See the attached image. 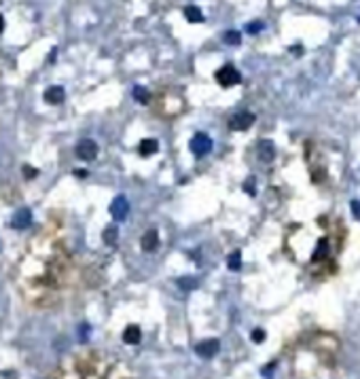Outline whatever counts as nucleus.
Wrapping results in <instances>:
<instances>
[{"label": "nucleus", "instance_id": "412c9836", "mask_svg": "<svg viewBox=\"0 0 360 379\" xmlns=\"http://www.w3.org/2000/svg\"><path fill=\"white\" fill-rule=\"evenodd\" d=\"M250 34H259L261 30H263V21H252V23H248V28H246Z\"/></svg>", "mask_w": 360, "mask_h": 379}, {"label": "nucleus", "instance_id": "f3484780", "mask_svg": "<svg viewBox=\"0 0 360 379\" xmlns=\"http://www.w3.org/2000/svg\"><path fill=\"white\" fill-rule=\"evenodd\" d=\"M223 41L227 45H239V43H242V34H239L237 30H229V32H225Z\"/></svg>", "mask_w": 360, "mask_h": 379}, {"label": "nucleus", "instance_id": "393cba45", "mask_svg": "<svg viewBox=\"0 0 360 379\" xmlns=\"http://www.w3.org/2000/svg\"><path fill=\"white\" fill-rule=\"evenodd\" d=\"M75 174L79 176V178H87V176H89V174H87L85 170H75Z\"/></svg>", "mask_w": 360, "mask_h": 379}, {"label": "nucleus", "instance_id": "39448f33", "mask_svg": "<svg viewBox=\"0 0 360 379\" xmlns=\"http://www.w3.org/2000/svg\"><path fill=\"white\" fill-rule=\"evenodd\" d=\"M219 350H221L219 339H206V341H199L195 346L197 356H201V358H214L216 354H219Z\"/></svg>", "mask_w": 360, "mask_h": 379}, {"label": "nucleus", "instance_id": "9d476101", "mask_svg": "<svg viewBox=\"0 0 360 379\" xmlns=\"http://www.w3.org/2000/svg\"><path fill=\"white\" fill-rule=\"evenodd\" d=\"M257 153H259V159L261 161H273L275 157V146L271 140H261L259 146H257Z\"/></svg>", "mask_w": 360, "mask_h": 379}, {"label": "nucleus", "instance_id": "5701e85b", "mask_svg": "<svg viewBox=\"0 0 360 379\" xmlns=\"http://www.w3.org/2000/svg\"><path fill=\"white\" fill-rule=\"evenodd\" d=\"M252 341H255V343H261V341H265V330H261V328L252 330Z\"/></svg>", "mask_w": 360, "mask_h": 379}, {"label": "nucleus", "instance_id": "dca6fc26", "mask_svg": "<svg viewBox=\"0 0 360 379\" xmlns=\"http://www.w3.org/2000/svg\"><path fill=\"white\" fill-rule=\"evenodd\" d=\"M227 265H229L231 271H239V269H242V252L235 250L233 254H229V258H227Z\"/></svg>", "mask_w": 360, "mask_h": 379}, {"label": "nucleus", "instance_id": "0eeeda50", "mask_svg": "<svg viewBox=\"0 0 360 379\" xmlns=\"http://www.w3.org/2000/svg\"><path fill=\"white\" fill-rule=\"evenodd\" d=\"M11 227L13 229H28L32 227V210L30 208H21L13 214V220H11Z\"/></svg>", "mask_w": 360, "mask_h": 379}, {"label": "nucleus", "instance_id": "f257e3e1", "mask_svg": "<svg viewBox=\"0 0 360 379\" xmlns=\"http://www.w3.org/2000/svg\"><path fill=\"white\" fill-rule=\"evenodd\" d=\"M216 81H219V85H223V87H233L237 83H242V74H239L237 68L227 64V66L216 70Z\"/></svg>", "mask_w": 360, "mask_h": 379}, {"label": "nucleus", "instance_id": "a878e982", "mask_svg": "<svg viewBox=\"0 0 360 379\" xmlns=\"http://www.w3.org/2000/svg\"><path fill=\"white\" fill-rule=\"evenodd\" d=\"M3 30H5V17L0 15V34H3Z\"/></svg>", "mask_w": 360, "mask_h": 379}, {"label": "nucleus", "instance_id": "2eb2a0df", "mask_svg": "<svg viewBox=\"0 0 360 379\" xmlns=\"http://www.w3.org/2000/svg\"><path fill=\"white\" fill-rule=\"evenodd\" d=\"M327 254H329V242H327V240H320V242H318V248L314 250V254H311V260H314V263H318V260H322Z\"/></svg>", "mask_w": 360, "mask_h": 379}, {"label": "nucleus", "instance_id": "f03ea898", "mask_svg": "<svg viewBox=\"0 0 360 379\" xmlns=\"http://www.w3.org/2000/svg\"><path fill=\"white\" fill-rule=\"evenodd\" d=\"M255 119H257V117L252 112L239 110L237 115H233L229 119V127L233 129V132H246V129H250L252 125H255Z\"/></svg>", "mask_w": 360, "mask_h": 379}, {"label": "nucleus", "instance_id": "a211bd4d", "mask_svg": "<svg viewBox=\"0 0 360 379\" xmlns=\"http://www.w3.org/2000/svg\"><path fill=\"white\" fill-rule=\"evenodd\" d=\"M134 98H136L140 104H149V91H147V87L136 85V87H134Z\"/></svg>", "mask_w": 360, "mask_h": 379}, {"label": "nucleus", "instance_id": "ddd939ff", "mask_svg": "<svg viewBox=\"0 0 360 379\" xmlns=\"http://www.w3.org/2000/svg\"><path fill=\"white\" fill-rule=\"evenodd\" d=\"M102 240H104L106 246H115L119 242V227H115V224H108V227H104Z\"/></svg>", "mask_w": 360, "mask_h": 379}, {"label": "nucleus", "instance_id": "6ab92c4d", "mask_svg": "<svg viewBox=\"0 0 360 379\" xmlns=\"http://www.w3.org/2000/svg\"><path fill=\"white\" fill-rule=\"evenodd\" d=\"M197 278H180L178 280V286L183 288V290H193V288H197Z\"/></svg>", "mask_w": 360, "mask_h": 379}, {"label": "nucleus", "instance_id": "20e7f679", "mask_svg": "<svg viewBox=\"0 0 360 379\" xmlns=\"http://www.w3.org/2000/svg\"><path fill=\"white\" fill-rule=\"evenodd\" d=\"M129 214V201L125 195H119L113 199V204H111V216L115 220H125Z\"/></svg>", "mask_w": 360, "mask_h": 379}, {"label": "nucleus", "instance_id": "7ed1b4c3", "mask_svg": "<svg viewBox=\"0 0 360 379\" xmlns=\"http://www.w3.org/2000/svg\"><path fill=\"white\" fill-rule=\"evenodd\" d=\"M189 148H191L193 155L203 157V155H208V153L212 150V140L206 134H195L193 138H191V142H189Z\"/></svg>", "mask_w": 360, "mask_h": 379}, {"label": "nucleus", "instance_id": "aec40b11", "mask_svg": "<svg viewBox=\"0 0 360 379\" xmlns=\"http://www.w3.org/2000/svg\"><path fill=\"white\" fill-rule=\"evenodd\" d=\"M23 176H26L28 180H32V178H36V176H39V170L32 168V165H23Z\"/></svg>", "mask_w": 360, "mask_h": 379}, {"label": "nucleus", "instance_id": "b1692460", "mask_svg": "<svg viewBox=\"0 0 360 379\" xmlns=\"http://www.w3.org/2000/svg\"><path fill=\"white\" fill-rule=\"evenodd\" d=\"M352 214H354V216L360 220V201H358V199H354V201H352Z\"/></svg>", "mask_w": 360, "mask_h": 379}, {"label": "nucleus", "instance_id": "4be33fe9", "mask_svg": "<svg viewBox=\"0 0 360 379\" xmlns=\"http://www.w3.org/2000/svg\"><path fill=\"white\" fill-rule=\"evenodd\" d=\"M244 188H246V193L248 195H257V188H255V178H248L244 182Z\"/></svg>", "mask_w": 360, "mask_h": 379}, {"label": "nucleus", "instance_id": "9b49d317", "mask_svg": "<svg viewBox=\"0 0 360 379\" xmlns=\"http://www.w3.org/2000/svg\"><path fill=\"white\" fill-rule=\"evenodd\" d=\"M157 150H159V142H157V140H153V138L142 140L140 144H138V153H140L142 157H151V155H155Z\"/></svg>", "mask_w": 360, "mask_h": 379}, {"label": "nucleus", "instance_id": "423d86ee", "mask_svg": "<svg viewBox=\"0 0 360 379\" xmlns=\"http://www.w3.org/2000/svg\"><path fill=\"white\" fill-rule=\"evenodd\" d=\"M77 157L83 161H93L98 157V144L93 140H81L77 144Z\"/></svg>", "mask_w": 360, "mask_h": 379}, {"label": "nucleus", "instance_id": "6e6552de", "mask_svg": "<svg viewBox=\"0 0 360 379\" xmlns=\"http://www.w3.org/2000/svg\"><path fill=\"white\" fill-rule=\"evenodd\" d=\"M45 102L47 104H62L64 100H66V91H64V87H59V85H51V87H47L45 89Z\"/></svg>", "mask_w": 360, "mask_h": 379}, {"label": "nucleus", "instance_id": "4468645a", "mask_svg": "<svg viewBox=\"0 0 360 379\" xmlns=\"http://www.w3.org/2000/svg\"><path fill=\"white\" fill-rule=\"evenodd\" d=\"M185 17L189 23H201L203 21V13H201V9L195 7V5H189L185 7Z\"/></svg>", "mask_w": 360, "mask_h": 379}, {"label": "nucleus", "instance_id": "1a4fd4ad", "mask_svg": "<svg viewBox=\"0 0 360 379\" xmlns=\"http://www.w3.org/2000/svg\"><path fill=\"white\" fill-rule=\"evenodd\" d=\"M140 244H142V250L144 252H155L159 248V233L155 231V229H149L147 233L142 235Z\"/></svg>", "mask_w": 360, "mask_h": 379}, {"label": "nucleus", "instance_id": "f8f14e48", "mask_svg": "<svg viewBox=\"0 0 360 379\" xmlns=\"http://www.w3.org/2000/svg\"><path fill=\"white\" fill-rule=\"evenodd\" d=\"M140 339H142V333H140V328L136 324H129L123 330V341L129 343V346H136V343H140Z\"/></svg>", "mask_w": 360, "mask_h": 379}]
</instances>
